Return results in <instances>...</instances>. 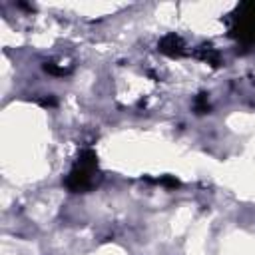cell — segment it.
<instances>
[{"instance_id":"obj_1","label":"cell","mask_w":255,"mask_h":255,"mask_svg":"<svg viewBox=\"0 0 255 255\" xmlns=\"http://www.w3.org/2000/svg\"><path fill=\"white\" fill-rule=\"evenodd\" d=\"M96 173H98V155L92 149H86L74 163L66 179V185L72 191H86L96 183Z\"/></svg>"},{"instance_id":"obj_2","label":"cell","mask_w":255,"mask_h":255,"mask_svg":"<svg viewBox=\"0 0 255 255\" xmlns=\"http://www.w3.org/2000/svg\"><path fill=\"white\" fill-rule=\"evenodd\" d=\"M233 36L243 44L255 42V2H245L237 8Z\"/></svg>"},{"instance_id":"obj_3","label":"cell","mask_w":255,"mask_h":255,"mask_svg":"<svg viewBox=\"0 0 255 255\" xmlns=\"http://www.w3.org/2000/svg\"><path fill=\"white\" fill-rule=\"evenodd\" d=\"M159 52H163V54H167V56H179V54L183 52V42H181V38L175 36V34L165 36V38L159 42Z\"/></svg>"}]
</instances>
